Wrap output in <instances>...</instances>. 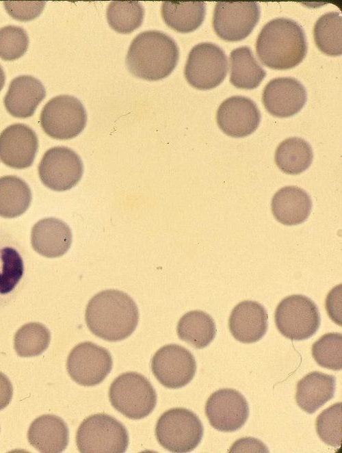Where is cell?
Here are the masks:
<instances>
[{
    "instance_id": "cell-26",
    "label": "cell",
    "mask_w": 342,
    "mask_h": 453,
    "mask_svg": "<svg viewBox=\"0 0 342 453\" xmlns=\"http://www.w3.org/2000/svg\"><path fill=\"white\" fill-rule=\"evenodd\" d=\"M176 332L181 339L196 348L202 349L213 340L217 331L215 323L208 313L194 310L181 318Z\"/></svg>"
},
{
    "instance_id": "cell-38",
    "label": "cell",
    "mask_w": 342,
    "mask_h": 453,
    "mask_svg": "<svg viewBox=\"0 0 342 453\" xmlns=\"http://www.w3.org/2000/svg\"><path fill=\"white\" fill-rule=\"evenodd\" d=\"M5 80V76L2 67L0 65V91L3 88Z\"/></svg>"
},
{
    "instance_id": "cell-36",
    "label": "cell",
    "mask_w": 342,
    "mask_h": 453,
    "mask_svg": "<svg viewBox=\"0 0 342 453\" xmlns=\"http://www.w3.org/2000/svg\"><path fill=\"white\" fill-rule=\"evenodd\" d=\"M45 1H3L7 12L14 19L21 21H31L44 10Z\"/></svg>"
},
{
    "instance_id": "cell-22",
    "label": "cell",
    "mask_w": 342,
    "mask_h": 453,
    "mask_svg": "<svg viewBox=\"0 0 342 453\" xmlns=\"http://www.w3.org/2000/svg\"><path fill=\"white\" fill-rule=\"evenodd\" d=\"M271 207L274 216L279 222L292 226L300 224L308 218L311 211L312 201L306 191L291 185L276 192Z\"/></svg>"
},
{
    "instance_id": "cell-25",
    "label": "cell",
    "mask_w": 342,
    "mask_h": 453,
    "mask_svg": "<svg viewBox=\"0 0 342 453\" xmlns=\"http://www.w3.org/2000/svg\"><path fill=\"white\" fill-rule=\"evenodd\" d=\"M231 83L238 88H257L266 76V71L256 60L249 47L233 49L230 55Z\"/></svg>"
},
{
    "instance_id": "cell-32",
    "label": "cell",
    "mask_w": 342,
    "mask_h": 453,
    "mask_svg": "<svg viewBox=\"0 0 342 453\" xmlns=\"http://www.w3.org/2000/svg\"><path fill=\"white\" fill-rule=\"evenodd\" d=\"M312 355L319 365L332 370L342 368V335L329 333L321 336L312 346Z\"/></svg>"
},
{
    "instance_id": "cell-24",
    "label": "cell",
    "mask_w": 342,
    "mask_h": 453,
    "mask_svg": "<svg viewBox=\"0 0 342 453\" xmlns=\"http://www.w3.org/2000/svg\"><path fill=\"white\" fill-rule=\"evenodd\" d=\"M161 13L165 23L181 33L192 32L198 28L206 15L203 1H163Z\"/></svg>"
},
{
    "instance_id": "cell-33",
    "label": "cell",
    "mask_w": 342,
    "mask_h": 453,
    "mask_svg": "<svg viewBox=\"0 0 342 453\" xmlns=\"http://www.w3.org/2000/svg\"><path fill=\"white\" fill-rule=\"evenodd\" d=\"M341 402H337L324 410L316 419V430L319 438L334 448H339L341 445Z\"/></svg>"
},
{
    "instance_id": "cell-9",
    "label": "cell",
    "mask_w": 342,
    "mask_h": 453,
    "mask_svg": "<svg viewBox=\"0 0 342 453\" xmlns=\"http://www.w3.org/2000/svg\"><path fill=\"white\" fill-rule=\"evenodd\" d=\"M228 72L227 57L212 42H201L189 51L184 69L187 82L198 90H210L224 80Z\"/></svg>"
},
{
    "instance_id": "cell-23",
    "label": "cell",
    "mask_w": 342,
    "mask_h": 453,
    "mask_svg": "<svg viewBox=\"0 0 342 453\" xmlns=\"http://www.w3.org/2000/svg\"><path fill=\"white\" fill-rule=\"evenodd\" d=\"M335 387L334 376L311 372L297 384L296 402L303 411L312 414L334 397Z\"/></svg>"
},
{
    "instance_id": "cell-3",
    "label": "cell",
    "mask_w": 342,
    "mask_h": 453,
    "mask_svg": "<svg viewBox=\"0 0 342 453\" xmlns=\"http://www.w3.org/2000/svg\"><path fill=\"white\" fill-rule=\"evenodd\" d=\"M179 58V49L173 38L163 32L150 30L140 33L133 40L126 63L134 76L157 81L170 75Z\"/></svg>"
},
{
    "instance_id": "cell-34",
    "label": "cell",
    "mask_w": 342,
    "mask_h": 453,
    "mask_svg": "<svg viewBox=\"0 0 342 453\" xmlns=\"http://www.w3.org/2000/svg\"><path fill=\"white\" fill-rule=\"evenodd\" d=\"M29 37L21 27L8 25L0 28V57L12 61L22 57L27 50Z\"/></svg>"
},
{
    "instance_id": "cell-11",
    "label": "cell",
    "mask_w": 342,
    "mask_h": 453,
    "mask_svg": "<svg viewBox=\"0 0 342 453\" xmlns=\"http://www.w3.org/2000/svg\"><path fill=\"white\" fill-rule=\"evenodd\" d=\"M113 360L109 352L90 341L75 346L68 354L66 369L70 378L83 386L101 383L110 373Z\"/></svg>"
},
{
    "instance_id": "cell-8",
    "label": "cell",
    "mask_w": 342,
    "mask_h": 453,
    "mask_svg": "<svg viewBox=\"0 0 342 453\" xmlns=\"http://www.w3.org/2000/svg\"><path fill=\"white\" fill-rule=\"evenodd\" d=\"M40 122L43 131L57 140L77 136L85 128L87 114L82 103L70 95H59L42 108Z\"/></svg>"
},
{
    "instance_id": "cell-7",
    "label": "cell",
    "mask_w": 342,
    "mask_h": 453,
    "mask_svg": "<svg viewBox=\"0 0 342 453\" xmlns=\"http://www.w3.org/2000/svg\"><path fill=\"white\" fill-rule=\"evenodd\" d=\"M274 318L279 332L285 337L297 341L311 337L321 323L316 304L300 294L282 299L276 309Z\"/></svg>"
},
{
    "instance_id": "cell-5",
    "label": "cell",
    "mask_w": 342,
    "mask_h": 453,
    "mask_svg": "<svg viewBox=\"0 0 342 453\" xmlns=\"http://www.w3.org/2000/svg\"><path fill=\"white\" fill-rule=\"evenodd\" d=\"M129 440L125 426L105 413L86 418L76 435L77 446L82 453H123L128 448Z\"/></svg>"
},
{
    "instance_id": "cell-27",
    "label": "cell",
    "mask_w": 342,
    "mask_h": 453,
    "mask_svg": "<svg viewBox=\"0 0 342 453\" xmlns=\"http://www.w3.org/2000/svg\"><path fill=\"white\" fill-rule=\"evenodd\" d=\"M312 147L305 140L291 137L283 140L275 152L278 168L288 174H298L308 169L313 161Z\"/></svg>"
},
{
    "instance_id": "cell-10",
    "label": "cell",
    "mask_w": 342,
    "mask_h": 453,
    "mask_svg": "<svg viewBox=\"0 0 342 453\" xmlns=\"http://www.w3.org/2000/svg\"><path fill=\"white\" fill-rule=\"evenodd\" d=\"M261 16L255 1H219L215 4L213 27L226 41H240L252 31Z\"/></svg>"
},
{
    "instance_id": "cell-16",
    "label": "cell",
    "mask_w": 342,
    "mask_h": 453,
    "mask_svg": "<svg viewBox=\"0 0 342 453\" xmlns=\"http://www.w3.org/2000/svg\"><path fill=\"white\" fill-rule=\"evenodd\" d=\"M307 94L304 86L293 77H278L265 86L262 95L265 109L272 116L288 118L304 106Z\"/></svg>"
},
{
    "instance_id": "cell-20",
    "label": "cell",
    "mask_w": 342,
    "mask_h": 453,
    "mask_svg": "<svg viewBox=\"0 0 342 453\" xmlns=\"http://www.w3.org/2000/svg\"><path fill=\"white\" fill-rule=\"evenodd\" d=\"M45 95V88L40 80L31 75H21L10 82L3 103L12 116L25 118L34 114Z\"/></svg>"
},
{
    "instance_id": "cell-17",
    "label": "cell",
    "mask_w": 342,
    "mask_h": 453,
    "mask_svg": "<svg viewBox=\"0 0 342 453\" xmlns=\"http://www.w3.org/2000/svg\"><path fill=\"white\" fill-rule=\"evenodd\" d=\"M38 148L37 135L26 125H11L0 133V159L11 168L24 169L31 166Z\"/></svg>"
},
{
    "instance_id": "cell-29",
    "label": "cell",
    "mask_w": 342,
    "mask_h": 453,
    "mask_svg": "<svg viewBox=\"0 0 342 453\" xmlns=\"http://www.w3.org/2000/svg\"><path fill=\"white\" fill-rule=\"evenodd\" d=\"M342 17L338 12H327L316 21L313 29L318 49L330 56L342 53Z\"/></svg>"
},
{
    "instance_id": "cell-30",
    "label": "cell",
    "mask_w": 342,
    "mask_h": 453,
    "mask_svg": "<svg viewBox=\"0 0 342 453\" xmlns=\"http://www.w3.org/2000/svg\"><path fill=\"white\" fill-rule=\"evenodd\" d=\"M109 26L120 34H129L141 26L144 9L138 1H114L107 8Z\"/></svg>"
},
{
    "instance_id": "cell-21",
    "label": "cell",
    "mask_w": 342,
    "mask_h": 453,
    "mask_svg": "<svg viewBox=\"0 0 342 453\" xmlns=\"http://www.w3.org/2000/svg\"><path fill=\"white\" fill-rule=\"evenodd\" d=\"M29 443L42 453L62 452L67 447L69 431L64 421L54 415L37 417L27 432Z\"/></svg>"
},
{
    "instance_id": "cell-37",
    "label": "cell",
    "mask_w": 342,
    "mask_h": 453,
    "mask_svg": "<svg viewBox=\"0 0 342 453\" xmlns=\"http://www.w3.org/2000/svg\"><path fill=\"white\" fill-rule=\"evenodd\" d=\"M13 395V387L9 378L0 372V411L10 402Z\"/></svg>"
},
{
    "instance_id": "cell-12",
    "label": "cell",
    "mask_w": 342,
    "mask_h": 453,
    "mask_svg": "<svg viewBox=\"0 0 342 453\" xmlns=\"http://www.w3.org/2000/svg\"><path fill=\"white\" fill-rule=\"evenodd\" d=\"M83 170L80 157L66 146H55L47 151L38 166L41 181L57 192L75 186L82 177Z\"/></svg>"
},
{
    "instance_id": "cell-28",
    "label": "cell",
    "mask_w": 342,
    "mask_h": 453,
    "mask_svg": "<svg viewBox=\"0 0 342 453\" xmlns=\"http://www.w3.org/2000/svg\"><path fill=\"white\" fill-rule=\"evenodd\" d=\"M31 202L29 185L15 176L0 178V216L12 218L22 215Z\"/></svg>"
},
{
    "instance_id": "cell-18",
    "label": "cell",
    "mask_w": 342,
    "mask_h": 453,
    "mask_svg": "<svg viewBox=\"0 0 342 453\" xmlns=\"http://www.w3.org/2000/svg\"><path fill=\"white\" fill-rule=\"evenodd\" d=\"M228 326L236 340L245 344L256 342L267 330V311L256 301L241 302L231 311Z\"/></svg>"
},
{
    "instance_id": "cell-4",
    "label": "cell",
    "mask_w": 342,
    "mask_h": 453,
    "mask_svg": "<svg viewBox=\"0 0 342 453\" xmlns=\"http://www.w3.org/2000/svg\"><path fill=\"white\" fill-rule=\"evenodd\" d=\"M109 398L116 410L127 418L147 417L157 404V393L143 375L129 372L119 375L111 384Z\"/></svg>"
},
{
    "instance_id": "cell-13",
    "label": "cell",
    "mask_w": 342,
    "mask_h": 453,
    "mask_svg": "<svg viewBox=\"0 0 342 453\" xmlns=\"http://www.w3.org/2000/svg\"><path fill=\"white\" fill-rule=\"evenodd\" d=\"M150 366L158 381L170 389L185 386L193 379L196 371L194 355L177 344L160 348L152 358Z\"/></svg>"
},
{
    "instance_id": "cell-31",
    "label": "cell",
    "mask_w": 342,
    "mask_h": 453,
    "mask_svg": "<svg viewBox=\"0 0 342 453\" xmlns=\"http://www.w3.org/2000/svg\"><path fill=\"white\" fill-rule=\"evenodd\" d=\"M50 341L51 334L45 326L38 322H30L17 331L14 338V346L20 357H36L48 348Z\"/></svg>"
},
{
    "instance_id": "cell-2",
    "label": "cell",
    "mask_w": 342,
    "mask_h": 453,
    "mask_svg": "<svg viewBox=\"0 0 342 453\" xmlns=\"http://www.w3.org/2000/svg\"><path fill=\"white\" fill-rule=\"evenodd\" d=\"M304 31L296 21L276 18L267 23L256 41V52L268 68L287 70L300 64L307 53Z\"/></svg>"
},
{
    "instance_id": "cell-1",
    "label": "cell",
    "mask_w": 342,
    "mask_h": 453,
    "mask_svg": "<svg viewBox=\"0 0 342 453\" xmlns=\"http://www.w3.org/2000/svg\"><path fill=\"white\" fill-rule=\"evenodd\" d=\"M85 320L90 331L108 341H119L129 337L139 321L137 307L127 294L106 289L88 302Z\"/></svg>"
},
{
    "instance_id": "cell-14",
    "label": "cell",
    "mask_w": 342,
    "mask_h": 453,
    "mask_svg": "<svg viewBox=\"0 0 342 453\" xmlns=\"http://www.w3.org/2000/svg\"><path fill=\"white\" fill-rule=\"evenodd\" d=\"M205 414L211 426L221 432L240 429L249 416L244 396L235 389H222L213 393L205 404Z\"/></svg>"
},
{
    "instance_id": "cell-19",
    "label": "cell",
    "mask_w": 342,
    "mask_h": 453,
    "mask_svg": "<svg viewBox=\"0 0 342 453\" xmlns=\"http://www.w3.org/2000/svg\"><path fill=\"white\" fill-rule=\"evenodd\" d=\"M31 243L35 251L49 258L64 255L72 243V233L64 222L47 218L37 222L31 229Z\"/></svg>"
},
{
    "instance_id": "cell-6",
    "label": "cell",
    "mask_w": 342,
    "mask_h": 453,
    "mask_svg": "<svg viewBox=\"0 0 342 453\" xmlns=\"http://www.w3.org/2000/svg\"><path fill=\"white\" fill-rule=\"evenodd\" d=\"M155 435L159 443L171 452L194 450L203 436V426L198 417L185 408H172L158 419Z\"/></svg>"
},
{
    "instance_id": "cell-15",
    "label": "cell",
    "mask_w": 342,
    "mask_h": 453,
    "mask_svg": "<svg viewBox=\"0 0 342 453\" xmlns=\"http://www.w3.org/2000/svg\"><path fill=\"white\" fill-rule=\"evenodd\" d=\"M261 120L256 103L243 96H233L219 106L216 120L219 128L233 138L246 137L258 128Z\"/></svg>"
},
{
    "instance_id": "cell-35",
    "label": "cell",
    "mask_w": 342,
    "mask_h": 453,
    "mask_svg": "<svg viewBox=\"0 0 342 453\" xmlns=\"http://www.w3.org/2000/svg\"><path fill=\"white\" fill-rule=\"evenodd\" d=\"M3 265L0 269V294L11 292L23 276V262L18 253L13 248L1 250Z\"/></svg>"
}]
</instances>
